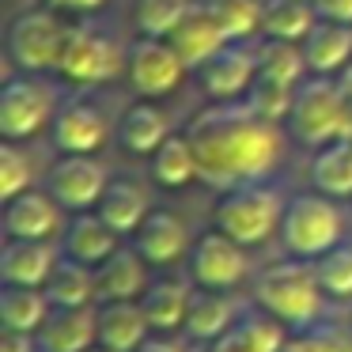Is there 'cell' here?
Masks as SVG:
<instances>
[{
	"instance_id": "36",
	"label": "cell",
	"mask_w": 352,
	"mask_h": 352,
	"mask_svg": "<svg viewBox=\"0 0 352 352\" xmlns=\"http://www.w3.org/2000/svg\"><path fill=\"white\" fill-rule=\"evenodd\" d=\"M314 273L329 299H352V243H337L314 261Z\"/></svg>"
},
{
	"instance_id": "34",
	"label": "cell",
	"mask_w": 352,
	"mask_h": 352,
	"mask_svg": "<svg viewBox=\"0 0 352 352\" xmlns=\"http://www.w3.org/2000/svg\"><path fill=\"white\" fill-rule=\"evenodd\" d=\"M303 72H307V61H303V46L299 42L265 38V46L258 50V76L280 80V84H299Z\"/></svg>"
},
{
	"instance_id": "45",
	"label": "cell",
	"mask_w": 352,
	"mask_h": 352,
	"mask_svg": "<svg viewBox=\"0 0 352 352\" xmlns=\"http://www.w3.org/2000/svg\"><path fill=\"white\" fill-rule=\"evenodd\" d=\"M337 80H341V91L349 95V102H352V65H349V69H344V72H341V76H337Z\"/></svg>"
},
{
	"instance_id": "32",
	"label": "cell",
	"mask_w": 352,
	"mask_h": 352,
	"mask_svg": "<svg viewBox=\"0 0 352 352\" xmlns=\"http://www.w3.org/2000/svg\"><path fill=\"white\" fill-rule=\"evenodd\" d=\"M205 8L228 34V42H250L261 34V0H205Z\"/></svg>"
},
{
	"instance_id": "7",
	"label": "cell",
	"mask_w": 352,
	"mask_h": 352,
	"mask_svg": "<svg viewBox=\"0 0 352 352\" xmlns=\"http://www.w3.org/2000/svg\"><path fill=\"white\" fill-rule=\"evenodd\" d=\"M69 27H61V19L54 16V8H31L19 12L8 23L4 34V50H8V61L19 72H50L61 61V46Z\"/></svg>"
},
{
	"instance_id": "26",
	"label": "cell",
	"mask_w": 352,
	"mask_h": 352,
	"mask_svg": "<svg viewBox=\"0 0 352 352\" xmlns=\"http://www.w3.org/2000/svg\"><path fill=\"white\" fill-rule=\"evenodd\" d=\"M152 170V182L163 190H186V186L201 182V167H197V152H193L190 137L186 133H170L160 144V152L148 163Z\"/></svg>"
},
{
	"instance_id": "23",
	"label": "cell",
	"mask_w": 352,
	"mask_h": 352,
	"mask_svg": "<svg viewBox=\"0 0 352 352\" xmlns=\"http://www.w3.org/2000/svg\"><path fill=\"white\" fill-rule=\"evenodd\" d=\"M235 322H239V303L235 299H228L216 288H197L193 299H190V314H186L182 333L190 337V341L212 344L216 337H223Z\"/></svg>"
},
{
	"instance_id": "30",
	"label": "cell",
	"mask_w": 352,
	"mask_h": 352,
	"mask_svg": "<svg viewBox=\"0 0 352 352\" xmlns=\"http://www.w3.org/2000/svg\"><path fill=\"white\" fill-rule=\"evenodd\" d=\"M318 23L311 0H261V34L280 42H303Z\"/></svg>"
},
{
	"instance_id": "8",
	"label": "cell",
	"mask_w": 352,
	"mask_h": 352,
	"mask_svg": "<svg viewBox=\"0 0 352 352\" xmlns=\"http://www.w3.org/2000/svg\"><path fill=\"white\" fill-rule=\"evenodd\" d=\"M186 65L175 54L167 38H148L140 34L125 54V76H129L133 91L140 99H167L170 91H178V84L186 80Z\"/></svg>"
},
{
	"instance_id": "33",
	"label": "cell",
	"mask_w": 352,
	"mask_h": 352,
	"mask_svg": "<svg viewBox=\"0 0 352 352\" xmlns=\"http://www.w3.org/2000/svg\"><path fill=\"white\" fill-rule=\"evenodd\" d=\"M243 102L261 118V122H288L292 118V102H296V84H280V80L258 76L250 84V91L243 95Z\"/></svg>"
},
{
	"instance_id": "22",
	"label": "cell",
	"mask_w": 352,
	"mask_h": 352,
	"mask_svg": "<svg viewBox=\"0 0 352 352\" xmlns=\"http://www.w3.org/2000/svg\"><path fill=\"white\" fill-rule=\"evenodd\" d=\"M167 137H170V122L155 107V99H137L118 122V144L129 155H148L152 160Z\"/></svg>"
},
{
	"instance_id": "6",
	"label": "cell",
	"mask_w": 352,
	"mask_h": 352,
	"mask_svg": "<svg viewBox=\"0 0 352 352\" xmlns=\"http://www.w3.org/2000/svg\"><path fill=\"white\" fill-rule=\"evenodd\" d=\"M57 118V91L42 84L34 72L4 76L0 87V137L4 140H31Z\"/></svg>"
},
{
	"instance_id": "41",
	"label": "cell",
	"mask_w": 352,
	"mask_h": 352,
	"mask_svg": "<svg viewBox=\"0 0 352 352\" xmlns=\"http://www.w3.org/2000/svg\"><path fill=\"white\" fill-rule=\"evenodd\" d=\"M0 352H38V337L4 326V333H0Z\"/></svg>"
},
{
	"instance_id": "38",
	"label": "cell",
	"mask_w": 352,
	"mask_h": 352,
	"mask_svg": "<svg viewBox=\"0 0 352 352\" xmlns=\"http://www.w3.org/2000/svg\"><path fill=\"white\" fill-rule=\"evenodd\" d=\"M318 352H352V333L341 326H311Z\"/></svg>"
},
{
	"instance_id": "10",
	"label": "cell",
	"mask_w": 352,
	"mask_h": 352,
	"mask_svg": "<svg viewBox=\"0 0 352 352\" xmlns=\"http://www.w3.org/2000/svg\"><path fill=\"white\" fill-rule=\"evenodd\" d=\"M125 69L122 54L110 38H102L99 31H84V27H69L61 46V61L57 72L72 84H107Z\"/></svg>"
},
{
	"instance_id": "40",
	"label": "cell",
	"mask_w": 352,
	"mask_h": 352,
	"mask_svg": "<svg viewBox=\"0 0 352 352\" xmlns=\"http://www.w3.org/2000/svg\"><path fill=\"white\" fill-rule=\"evenodd\" d=\"M208 352H258V349H254V341L243 333V326L235 322V326H231L228 333L216 337V341L208 344Z\"/></svg>"
},
{
	"instance_id": "1",
	"label": "cell",
	"mask_w": 352,
	"mask_h": 352,
	"mask_svg": "<svg viewBox=\"0 0 352 352\" xmlns=\"http://www.w3.org/2000/svg\"><path fill=\"white\" fill-rule=\"evenodd\" d=\"M193 152H197L201 182L216 190L261 182L273 175L284 155L280 129L273 122H261L246 102H216L201 110L186 129Z\"/></svg>"
},
{
	"instance_id": "37",
	"label": "cell",
	"mask_w": 352,
	"mask_h": 352,
	"mask_svg": "<svg viewBox=\"0 0 352 352\" xmlns=\"http://www.w3.org/2000/svg\"><path fill=\"white\" fill-rule=\"evenodd\" d=\"M34 190V163L16 140H4L0 144V197L12 201L19 193Z\"/></svg>"
},
{
	"instance_id": "29",
	"label": "cell",
	"mask_w": 352,
	"mask_h": 352,
	"mask_svg": "<svg viewBox=\"0 0 352 352\" xmlns=\"http://www.w3.org/2000/svg\"><path fill=\"white\" fill-rule=\"evenodd\" d=\"M311 182L318 193L333 201L352 197V137L322 144L311 160Z\"/></svg>"
},
{
	"instance_id": "27",
	"label": "cell",
	"mask_w": 352,
	"mask_h": 352,
	"mask_svg": "<svg viewBox=\"0 0 352 352\" xmlns=\"http://www.w3.org/2000/svg\"><path fill=\"white\" fill-rule=\"evenodd\" d=\"M50 307H91L99 303V288H95V269L76 258H57L50 280L42 284Z\"/></svg>"
},
{
	"instance_id": "13",
	"label": "cell",
	"mask_w": 352,
	"mask_h": 352,
	"mask_svg": "<svg viewBox=\"0 0 352 352\" xmlns=\"http://www.w3.org/2000/svg\"><path fill=\"white\" fill-rule=\"evenodd\" d=\"M54 144L69 155H95L110 137V122L95 102L87 99H69L57 107V118L50 125Z\"/></svg>"
},
{
	"instance_id": "20",
	"label": "cell",
	"mask_w": 352,
	"mask_h": 352,
	"mask_svg": "<svg viewBox=\"0 0 352 352\" xmlns=\"http://www.w3.org/2000/svg\"><path fill=\"white\" fill-rule=\"evenodd\" d=\"M95 288H99V303L140 299L148 292V261L140 258L137 246H118L102 265H95Z\"/></svg>"
},
{
	"instance_id": "44",
	"label": "cell",
	"mask_w": 352,
	"mask_h": 352,
	"mask_svg": "<svg viewBox=\"0 0 352 352\" xmlns=\"http://www.w3.org/2000/svg\"><path fill=\"white\" fill-rule=\"evenodd\" d=\"M137 352H186V349L178 341H170V337H148Z\"/></svg>"
},
{
	"instance_id": "4",
	"label": "cell",
	"mask_w": 352,
	"mask_h": 352,
	"mask_svg": "<svg viewBox=\"0 0 352 352\" xmlns=\"http://www.w3.org/2000/svg\"><path fill=\"white\" fill-rule=\"evenodd\" d=\"M284 208H288V201L280 197L276 186L265 182L231 186L216 201V228L243 246H261L265 239L280 235Z\"/></svg>"
},
{
	"instance_id": "17",
	"label": "cell",
	"mask_w": 352,
	"mask_h": 352,
	"mask_svg": "<svg viewBox=\"0 0 352 352\" xmlns=\"http://www.w3.org/2000/svg\"><path fill=\"white\" fill-rule=\"evenodd\" d=\"M133 246L140 250V258L148 261V265H175L178 258H186L190 254V231H186V223L178 220L175 212H167V208H152L148 212V220L137 228V235H133Z\"/></svg>"
},
{
	"instance_id": "11",
	"label": "cell",
	"mask_w": 352,
	"mask_h": 352,
	"mask_svg": "<svg viewBox=\"0 0 352 352\" xmlns=\"http://www.w3.org/2000/svg\"><path fill=\"white\" fill-rule=\"evenodd\" d=\"M107 186H110V175L95 155H69L65 152L54 163V170H50V193L69 212H91L99 205V197L107 193Z\"/></svg>"
},
{
	"instance_id": "15",
	"label": "cell",
	"mask_w": 352,
	"mask_h": 352,
	"mask_svg": "<svg viewBox=\"0 0 352 352\" xmlns=\"http://www.w3.org/2000/svg\"><path fill=\"white\" fill-rule=\"evenodd\" d=\"M57 265V246L50 239H8L0 250V284L42 288Z\"/></svg>"
},
{
	"instance_id": "28",
	"label": "cell",
	"mask_w": 352,
	"mask_h": 352,
	"mask_svg": "<svg viewBox=\"0 0 352 352\" xmlns=\"http://www.w3.org/2000/svg\"><path fill=\"white\" fill-rule=\"evenodd\" d=\"M190 299H193V288L186 280H155V284H148V292L140 296V307H144V314H148L155 333H170V329L186 326Z\"/></svg>"
},
{
	"instance_id": "9",
	"label": "cell",
	"mask_w": 352,
	"mask_h": 352,
	"mask_svg": "<svg viewBox=\"0 0 352 352\" xmlns=\"http://www.w3.org/2000/svg\"><path fill=\"white\" fill-rule=\"evenodd\" d=\"M250 273V261H246V246L235 243L231 235H223L220 228L205 231L197 243L190 246V280L197 288H216L228 292L239 288Z\"/></svg>"
},
{
	"instance_id": "5",
	"label": "cell",
	"mask_w": 352,
	"mask_h": 352,
	"mask_svg": "<svg viewBox=\"0 0 352 352\" xmlns=\"http://www.w3.org/2000/svg\"><path fill=\"white\" fill-rule=\"evenodd\" d=\"M344 235V216L337 208L333 197L326 193H296L284 208L280 220V243L288 250V258L318 261L322 254H329Z\"/></svg>"
},
{
	"instance_id": "18",
	"label": "cell",
	"mask_w": 352,
	"mask_h": 352,
	"mask_svg": "<svg viewBox=\"0 0 352 352\" xmlns=\"http://www.w3.org/2000/svg\"><path fill=\"white\" fill-rule=\"evenodd\" d=\"M57 223H61V205L50 190H27L4 201V239H54Z\"/></svg>"
},
{
	"instance_id": "46",
	"label": "cell",
	"mask_w": 352,
	"mask_h": 352,
	"mask_svg": "<svg viewBox=\"0 0 352 352\" xmlns=\"http://www.w3.org/2000/svg\"><path fill=\"white\" fill-rule=\"evenodd\" d=\"M87 352H107V349H99V344H95V349H87Z\"/></svg>"
},
{
	"instance_id": "14",
	"label": "cell",
	"mask_w": 352,
	"mask_h": 352,
	"mask_svg": "<svg viewBox=\"0 0 352 352\" xmlns=\"http://www.w3.org/2000/svg\"><path fill=\"white\" fill-rule=\"evenodd\" d=\"M42 352H87L99 344V307H50L38 333Z\"/></svg>"
},
{
	"instance_id": "43",
	"label": "cell",
	"mask_w": 352,
	"mask_h": 352,
	"mask_svg": "<svg viewBox=\"0 0 352 352\" xmlns=\"http://www.w3.org/2000/svg\"><path fill=\"white\" fill-rule=\"evenodd\" d=\"M280 352H318V344H314L311 329H299V337H288V344Z\"/></svg>"
},
{
	"instance_id": "31",
	"label": "cell",
	"mask_w": 352,
	"mask_h": 352,
	"mask_svg": "<svg viewBox=\"0 0 352 352\" xmlns=\"http://www.w3.org/2000/svg\"><path fill=\"white\" fill-rule=\"evenodd\" d=\"M46 314H50V299L42 288H19V284L0 288V326L38 333Z\"/></svg>"
},
{
	"instance_id": "47",
	"label": "cell",
	"mask_w": 352,
	"mask_h": 352,
	"mask_svg": "<svg viewBox=\"0 0 352 352\" xmlns=\"http://www.w3.org/2000/svg\"><path fill=\"white\" fill-rule=\"evenodd\" d=\"M38 352H42V349H38Z\"/></svg>"
},
{
	"instance_id": "21",
	"label": "cell",
	"mask_w": 352,
	"mask_h": 352,
	"mask_svg": "<svg viewBox=\"0 0 352 352\" xmlns=\"http://www.w3.org/2000/svg\"><path fill=\"white\" fill-rule=\"evenodd\" d=\"M299 46H303V61L311 76H341L352 65V27L318 19Z\"/></svg>"
},
{
	"instance_id": "2",
	"label": "cell",
	"mask_w": 352,
	"mask_h": 352,
	"mask_svg": "<svg viewBox=\"0 0 352 352\" xmlns=\"http://www.w3.org/2000/svg\"><path fill=\"white\" fill-rule=\"evenodd\" d=\"M326 299L329 296L322 292L314 261H303V258L265 265L258 273V280H254V303L292 329L318 326L322 311H326Z\"/></svg>"
},
{
	"instance_id": "35",
	"label": "cell",
	"mask_w": 352,
	"mask_h": 352,
	"mask_svg": "<svg viewBox=\"0 0 352 352\" xmlns=\"http://www.w3.org/2000/svg\"><path fill=\"white\" fill-rule=\"evenodd\" d=\"M190 8H193V0H137L133 23L148 38H170V31L182 23Z\"/></svg>"
},
{
	"instance_id": "3",
	"label": "cell",
	"mask_w": 352,
	"mask_h": 352,
	"mask_svg": "<svg viewBox=\"0 0 352 352\" xmlns=\"http://www.w3.org/2000/svg\"><path fill=\"white\" fill-rule=\"evenodd\" d=\"M288 122H292V133L311 148L352 137V102L341 91V80L337 76L299 80Z\"/></svg>"
},
{
	"instance_id": "25",
	"label": "cell",
	"mask_w": 352,
	"mask_h": 352,
	"mask_svg": "<svg viewBox=\"0 0 352 352\" xmlns=\"http://www.w3.org/2000/svg\"><path fill=\"white\" fill-rule=\"evenodd\" d=\"M95 212L125 239V235H137V228L148 220L152 208H148V193L140 182H133V178H110V186L99 197Z\"/></svg>"
},
{
	"instance_id": "39",
	"label": "cell",
	"mask_w": 352,
	"mask_h": 352,
	"mask_svg": "<svg viewBox=\"0 0 352 352\" xmlns=\"http://www.w3.org/2000/svg\"><path fill=\"white\" fill-rule=\"evenodd\" d=\"M311 4H314V12H318V19L352 27V0H311Z\"/></svg>"
},
{
	"instance_id": "16",
	"label": "cell",
	"mask_w": 352,
	"mask_h": 352,
	"mask_svg": "<svg viewBox=\"0 0 352 352\" xmlns=\"http://www.w3.org/2000/svg\"><path fill=\"white\" fill-rule=\"evenodd\" d=\"M167 42L175 46V54L182 57L186 69L197 72V69H205L223 46H228V34L220 31V23L212 19V12H208L205 4H193V8L186 12L182 23L170 31Z\"/></svg>"
},
{
	"instance_id": "19",
	"label": "cell",
	"mask_w": 352,
	"mask_h": 352,
	"mask_svg": "<svg viewBox=\"0 0 352 352\" xmlns=\"http://www.w3.org/2000/svg\"><path fill=\"white\" fill-rule=\"evenodd\" d=\"M148 337H152V322H148L140 299L99 303V349H107V352H137Z\"/></svg>"
},
{
	"instance_id": "12",
	"label": "cell",
	"mask_w": 352,
	"mask_h": 352,
	"mask_svg": "<svg viewBox=\"0 0 352 352\" xmlns=\"http://www.w3.org/2000/svg\"><path fill=\"white\" fill-rule=\"evenodd\" d=\"M197 80L205 95H212L216 102L243 99L258 80V50H250L246 42H228L205 69H197Z\"/></svg>"
},
{
	"instance_id": "42",
	"label": "cell",
	"mask_w": 352,
	"mask_h": 352,
	"mask_svg": "<svg viewBox=\"0 0 352 352\" xmlns=\"http://www.w3.org/2000/svg\"><path fill=\"white\" fill-rule=\"evenodd\" d=\"M54 12H72V16H91V12H99L107 0H46Z\"/></svg>"
},
{
	"instance_id": "24",
	"label": "cell",
	"mask_w": 352,
	"mask_h": 352,
	"mask_svg": "<svg viewBox=\"0 0 352 352\" xmlns=\"http://www.w3.org/2000/svg\"><path fill=\"white\" fill-rule=\"evenodd\" d=\"M118 239H122V235H118V231L110 228L99 212H80L76 220L65 228L61 250H65V258H76V261H84V265L95 269V265H102V261L118 250Z\"/></svg>"
}]
</instances>
